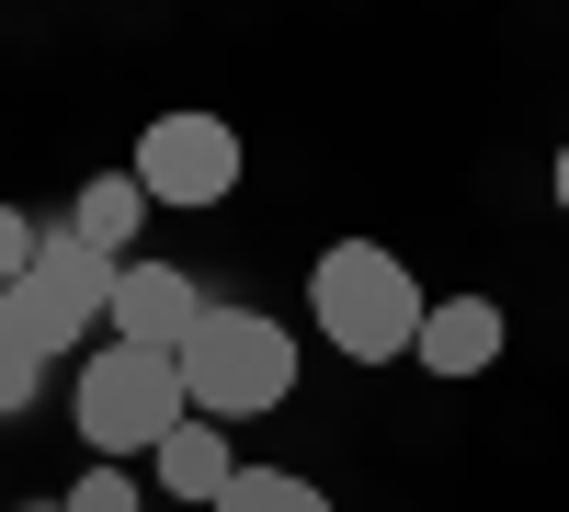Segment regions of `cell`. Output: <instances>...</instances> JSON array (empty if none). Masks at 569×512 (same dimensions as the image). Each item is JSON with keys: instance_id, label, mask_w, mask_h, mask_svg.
Masks as SVG:
<instances>
[{"instance_id": "cell-10", "label": "cell", "mask_w": 569, "mask_h": 512, "mask_svg": "<svg viewBox=\"0 0 569 512\" xmlns=\"http://www.w3.org/2000/svg\"><path fill=\"white\" fill-rule=\"evenodd\" d=\"M217 512H330V490H319V479H297V468H240Z\"/></svg>"}, {"instance_id": "cell-9", "label": "cell", "mask_w": 569, "mask_h": 512, "mask_svg": "<svg viewBox=\"0 0 569 512\" xmlns=\"http://www.w3.org/2000/svg\"><path fill=\"white\" fill-rule=\"evenodd\" d=\"M228 479H240V444H228V422H182L171 444H160V490L171 501H228Z\"/></svg>"}, {"instance_id": "cell-7", "label": "cell", "mask_w": 569, "mask_h": 512, "mask_svg": "<svg viewBox=\"0 0 569 512\" xmlns=\"http://www.w3.org/2000/svg\"><path fill=\"white\" fill-rule=\"evenodd\" d=\"M501 342H512V319H501L490 297H433V308H421L410 364H421V377H445V388H467V377H490V364H501Z\"/></svg>"}, {"instance_id": "cell-5", "label": "cell", "mask_w": 569, "mask_h": 512, "mask_svg": "<svg viewBox=\"0 0 569 512\" xmlns=\"http://www.w3.org/2000/svg\"><path fill=\"white\" fill-rule=\"evenodd\" d=\"M137 194H149V205H228V194H240V137H228L217 114H160L149 137H137Z\"/></svg>"}, {"instance_id": "cell-8", "label": "cell", "mask_w": 569, "mask_h": 512, "mask_svg": "<svg viewBox=\"0 0 569 512\" xmlns=\"http://www.w3.org/2000/svg\"><path fill=\"white\" fill-rule=\"evenodd\" d=\"M137 228H149L137 171H91V182H80V205H69V240H80V251H103V262H126V251H137Z\"/></svg>"}, {"instance_id": "cell-1", "label": "cell", "mask_w": 569, "mask_h": 512, "mask_svg": "<svg viewBox=\"0 0 569 512\" xmlns=\"http://www.w3.org/2000/svg\"><path fill=\"white\" fill-rule=\"evenodd\" d=\"M421 273L388 251V240H330L319 273H308V319H319V342L330 353H353V364H399L421 342Z\"/></svg>"}, {"instance_id": "cell-2", "label": "cell", "mask_w": 569, "mask_h": 512, "mask_svg": "<svg viewBox=\"0 0 569 512\" xmlns=\"http://www.w3.org/2000/svg\"><path fill=\"white\" fill-rule=\"evenodd\" d=\"M69 422H80V444H91V468H114V455H160L182 422H194V399H182V364H171V353L114 342V353L80 364Z\"/></svg>"}, {"instance_id": "cell-6", "label": "cell", "mask_w": 569, "mask_h": 512, "mask_svg": "<svg viewBox=\"0 0 569 512\" xmlns=\"http://www.w3.org/2000/svg\"><path fill=\"white\" fill-rule=\"evenodd\" d=\"M103 319H114V342H137V353H171V364H182V342L206 331V285H194L182 262H126Z\"/></svg>"}, {"instance_id": "cell-3", "label": "cell", "mask_w": 569, "mask_h": 512, "mask_svg": "<svg viewBox=\"0 0 569 512\" xmlns=\"http://www.w3.org/2000/svg\"><path fill=\"white\" fill-rule=\"evenodd\" d=\"M182 399L194 422H251V410L297 399V331L262 308H206V331L182 342Z\"/></svg>"}, {"instance_id": "cell-4", "label": "cell", "mask_w": 569, "mask_h": 512, "mask_svg": "<svg viewBox=\"0 0 569 512\" xmlns=\"http://www.w3.org/2000/svg\"><path fill=\"white\" fill-rule=\"evenodd\" d=\"M114 273H126V262H103V251H80L69 228H46V251H34V273H23L12 297H0V342H12V353H34V364H58V353H69V342L91 331V319L114 308Z\"/></svg>"}, {"instance_id": "cell-13", "label": "cell", "mask_w": 569, "mask_h": 512, "mask_svg": "<svg viewBox=\"0 0 569 512\" xmlns=\"http://www.w3.org/2000/svg\"><path fill=\"white\" fill-rule=\"evenodd\" d=\"M34 377H46V364H34V353H12V342H0V422H12V410H34Z\"/></svg>"}, {"instance_id": "cell-11", "label": "cell", "mask_w": 569, "mask_h": 512, "mask_svg": "<svg viewBox=\"0 0 569 512\" xmlns=\"http://www.w3.org/2000/svg\"><path fill=\"white\" fill-rule=\"evenodd\" d=\"M34 251H46V228H34L23 205H0V297H12L23 273H34Z\"/></svg>"}, {"instance_id": "cell-15", "label": "cell", "mask_w": 569, "mask_h": 512, "mask_svg": "<svg viewBox=\"0 0 569 512\" xmlns=\"http://www.w3.org/2000/svg\"><path fill=\"white\" fill-rule=\"evenodd\" d=\"M23 512H69V501H23Z\"/></svg>"}, {"instance_id": "cell-12", "label": "cell", "mask_w": 569, "mask_h": 512, "mask_svg": "<svg viewBox=\"0 0 569 512\" xmlns=\"http://www.w3.org/2000/svg\"><path fill=\"white\" fill-rule=\"evenodd\" d=\"M69 512H137V479H126V468H80Z\"/></svg>"}, {"instance_id": "cell-14", "label": "cell", "mask_w": 569, "mask_h": 512, "mask_svg": "<svg viewBox=\"0 0 569 512\" xmlns=\"http://www.w3.org/2000/svg\"><path fill=\"white\" fill-rule=\"evenodd\" d=\"M558 205H569V149H558Z\"/></svg>"}]
</instances>
